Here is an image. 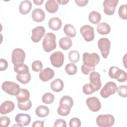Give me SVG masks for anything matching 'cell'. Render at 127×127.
I'll return each instance as SVG.
<instances>
[{
	"label": "cell",
	"mask_w": 127,
	"mask_h": 127,
	"mask_svg": "<svg viewBox=\"0 0 127 127\" xmlns=\"http://www.w3.org/2000/svg\"><path fill=\"white\" fill-rule=\"evenodd\" d=\"M83 64L89 67H95L99 63V56L95 53H88L85 52L82 56Z\"/></svg>",
	"instance_id": "1"
},
{
	"label": "cell",
	"mask_w": 127,
	"mask_h": 127,
	"mask_svg": "<svg viewBox=\"0 0 127 127\" xmlns=\"http://www.w3.org/2000/svg\"><path fill=\"white\" fill-rule=\"evenodd\" d=\"M56 36L53 33H48L45 35L42 42L43 47L45 52H50L56 48Z\"/></svg>",
	"instance_id": "2"
},
{
	"label": "cell",
	"mask_w": 127,
	"mask_h": 127,
	"mask_svg": "<svg viewBox=\"0 0 127 127\" xmlns=\"http://www.w3.org/2000/svg\"><path fill=\"white\" fill-rule=\"evenodd\" d=\"M109 75L111 78L115 79L120 82H125L127 79V73L117 66H112L110 68Z\"/></svg>",
	"instance_id": "3"
},
{
	"label": "cell",
	"mask_w": 127,
	"mask_h": 127,
	"mask_svg": "<svg viewBox=\"0 0 127 127\" xmlns=\"http://www.w3.org/2000/svg\"><path fill=\"white\" fill-rule=\"evenodd\" d=\"M1 88L4 92L12 96L17 95L21 89L18 84L10 81L3 82L1 85Z\"/></svg>",
	"instance_id": "4"
},
{
	"label": "cell",
	"mask_w": 127,
	"mask_h": 127,
	"mask_svg": "<svg viewBox=\"0 0 127 127\" xmlns=\"http://www.w3.org/2000/svg\"><path fill=\"white\" fill-rule=\"evenodd\" d=\"M115 122L114 116L110 114L100 115L96 118V123L100 127H110L112 126Z\"/></svg>",
	"instance_id": "5"
},
{
	"label": "cell",
	"mask_w": 127,
	"mask_h": 127,
	"mask_svg": "<svg viewBox=\"0 0 127 127\" xmlns=\"http://www.w3.org/2000/svg\"><path fill=\"white\" fill-rule=\"evenodd\" d=\"M25 58L24 51L20 48H16L13 50L11 55V61L14 66L23 64Z\"/></svg>",
	"instance_id": "6"
},
{
	"label": "cell",
	"mask_w": 127,
	"mask_h": 127,
	"mask_svg": "<svg viewBox=\"0 0 127 127\" xmlns=\"http://www.w3.org/2000/svg\"><path fill=\"white\" fill-rule=\"evenodd\" d=\"M118 89L116 84L113 81L107 82L100 91V95L104 98H107L115 94Z\"/></svg>",
	"instance_id": "7"
},
{
	"label": "cell",
	"mask_w": 127,
	"mask_h": 127,
	"mask_svg": "<svg viewBox=\"0 0 127 127\" xmlns=\"http://www.w3.org/2000/svg\"><path fill=\"white\" fill-rule=\"evenodd\" d=\"M98 46L100 49L102 56L106 59L108 57L111 46V42L110 40L106 38H102L98 41Z\"/></svg>",
	"instance_id": "8"
},
{
	"label": "cell",
	"mask_w": 127,
	"mask_h": 127,
	"mask_svg": "<svg viewBox=\"0 0 127 127\" xmlns=\"http://www.w3.org/2000/svg\"><path fill=\"white\" fill-rule=\"evenodd\" d=\"M50 59L51 64L56 68H59L64 64V55L61 51H56L50 55Z\"/></svg>",
	"instance_id": "9"
},
{
	"label": "cell",
	"mask_w": 127,
	"mask_h": 127,
	"mask_svg": "<svg viewBox=\"0 0 127 127\" xmlns=\"http://www.w3.org/2000/svg\"><path fill=\"white\" fill-rule=\"evenodd\" d=\"M90 85L92 87L94 92L99 90L102 86V83L100 80V74L95 71L91 72L89 75Z\"/></svg>",
	"instance_id": "10"
},
{
	"label": "cell",
	"mask_w": 127,
	"mask_h": 127,
	"mask_svg": "<svg viewBox=\"0 0 127 127\" xmlns=\"http://www.w3.org/2000/svg\"><path fill=\"white\" fill-rule=\"evenodd\" d=\"M80 32L87 42L92 41L94 38V28L89 25H84L80 29Z\"/></svg>",
	"instance_id": "11"
},
{
	"label": "cell",
	"mask_w": 127,
	"mask_h": 127,
	"mask_svg": "<svg viewBox=\"0 0 127 127\" xmlns=\"http://www.w3.org/2000/svg\"><path fill=\"white\" fill-rule=\"evenodd\" d=\"M118 2V0H105L103 2L104 13L108 15H113Z\"/></svg>",
	"instance_id": "12"
},
{
	"label": "cell",
	"mask_w": 127,
	"mask_h": 127,
	"mask_svg": "<svg viewBox=\"0 0 127 127\" xmlns=\"http://www.w3.org/2000/svg\"><path fill=\"white\" fill-rule=\"evenodd\" d=\"M86 104L89 109L93 112L99 111L101 108V104L99 99L96 97H91L87 98Z\"/></svg>",
	"instance_id": "13"
},
{
	"label": "cell",
	"mask_w": 127,
	"mask_h": 127,
	"mask_svg": "<svg viewBox=\"0 0 127 127\" xmlns=\"http://www.w3.org/2000/svg\"><path fill=\"white\" fill-rule=\"evenodd\" d=\"M45 33V29L43 26H38L32 30L31 39L34 43H38L41 40Z\"/></svg>",
	"instance_id": "14"
},
{
	"label": "cell",
	"mask_w": 127,
	"mask_h": 127,
	"mask_svg": "<svg viewBox=\"0 0 127 127\" xmlns=\"http://www.w3.org/2000/svg\"><path fill=\"white\" fill-rule=\"evenodd\" d=\"M15 121L20 127L26 126L29 124L31 121V117L27 114L20 113L16 115Z\"/></svg>",
	"instance_id": "15"
},
{
	"label": "cell",
	"mask_w": 127,
	"mask_h": 127,
	"mask_svg": "<svg viewBox=\"0 0 127 127\" xmlns=\"http://www.w3.org/2000/svg\"><path fill=\"white\" fill-rule=\"evenodd\" d=\"M55 72L54 70L50 68H46L42 69L39 74V78L43 81H47L54 77Z\"/></svg>",
	"instance_id": "16"
},
{
	"label": "cell",
	"mask_w": 127,
	"mask_h": 127,
	"mask_svg": "<svg viewBox=\"0 0 127 127\" xmlns=\"http://www.w3.org/2000/svg\"><path fill=\"white\" fill-rule=\"evenodd\" d=\"M15 105L13 102L10 101H5L0 106V113L2 115H5L10 113L14 109Z\"/></svg>",
	"instance_id": "17"
},
{
	"label": "cell",
	"mask_w": 127,
	"mask_h": 127,
	"mask_svg": "<svg viewBox=\"0 0 127 127\" xmlns=\"http://www.w3.org/2000/svg\"><path fill=\"white\" fill-rule=\"evenodd\" d=\"M31 17L34 21L37 22H42L45 18V13L41 8H36L33 10Z\"/></svg>",
	"instance_id": "18"
},
{
	"label": "cell",
	"mask_w": 127,
	"mask_h": 127,
	"mask_svg": "<svg viewBox=\"0 0 127 127\" xmlns=\"http://www.w3.org/2000/svg\"><path fill=\"white\" fill-rule=\"evenodd\" d=\"M32 5L30 0H23L19 5V11L22 14H28L31 9Z\"/></svg>",
	"instance_id": "19"
},
{
	"label": "cell",
	"mask_w": 127,
	"mask_h": 127,
	"mask_svg": "<svg viewBox=\"0 0 127 127\" xmlns=\"http://www.w3.org/2000/svg\"><path fill=\"white\" fill-rule=\"evenodd\" d=\"M62 25V20L59 17H54L50 19L48 22L49 28L53 30H59Z\"/></svg>",
	"instance_id": "20"
},
{
	"label": "cell",
	"mask_w": 127,
	"mask_h": 127,
	"mask_svg": "<svg viewBox=\"0 0 127 127\" xmlns=\"http://www.w3.org/2000/svg\"><path fill=\"white\" fill-rule=\"evenodd\" d=\"M51 89L56 92L61 91L64 87V83L63 80L60 78L54 79L50 84Z\"/></svg>",
	"instance_id": "21"
},
{
	"label": "cell",
	"mask_w": 127,
	"mask_h": 127,
	"mask_svg": "<svg viewBox=\"0 0 127 127\" xmlns=\"http://www.w3.org/2000/svg\"><path fill=\"white\" fill-rule=\"evenodd\" d=\"M59 8V4L56 0H49L45 3V8L48 12L54 13L57 11Z\"/></svg>",
	"instance_id": "22"
},
{
	"label": "cell",
	"mask_w": 127,
	"mask_h": 127,
	"mask_svg": "<svg viewBox=\"0 0 127 127\" xmlns=\"http://www.w3.org/2000/svg\"><path fill=\"white\" fill-rule=\"evenodd\" d=\"M30 97L29 91L25 88H21L19 94L16 95V99L18 102L23 103L27 101Z\"/></svg>",
	"instance_id": "23"
},
{
	"label": "cell",
	"mask_w": 127,
	"mask_h": 127,
	"mask_svg": "<svg viewBox=\"0 0 127 127\" xmlns=\"http://www.w3.org/2000/svg\"><path fill=\"white\" fill-rule=\"evenodd\" d=\"M97 31L101 35H107L111 31V27L107 23L101 22L97 26Z\"/></svg>",
	"instance_id": "24"
},
{
	"label": "cell",
	"mask_w": 127,
	"mask_h": 127,
	"mask_svg": "<svg viewBox=\"0 0 127 127\" xmlns=\"http://www.w3.org/2000/svg\"><path fill=\"white\" fill-rule=\"evenodd\" d=\"M72 45V40L68 37L62 38L59 41L60 47L64 50H67L69 49Z\"/></svg>",
	"instance_id": "25"
},
{
	"label": "cell",
	"mask_w": 127,
	"mask_h": 127,
	"mask_svg": "<svg viewBox=\"0 0 127 127\" xmlns=\"http://www.w3.org/2000/svg\"><path fill=\"white\" fill-rule=\"evenodd\" d=\"M71 108L67 105L59 104V106L57 109L58 114L62 116H66L70 113Z\"/></svg>",
	"instance_id": "26"
},
{
	"label": "cell",
	"mask_w": 127,
	"mask_h": 127,
	"mask_svg": "<svg viewBox=\"0 0 127 127\" xmlns=\"http://www.w3.org/2000/svg\"><path fill=\"white\" fill-rule=\"evenodd\" d=\"M36 114L38 117L44 118L47 117L50 112L49 109L46 106L40 105L37 107L36 111Z\"/></svg>",
	"instance_id": "27"
},
{
	"label": "cell",
	"mask_w": 127,
	"mask_h": 127,
	"mask_svg": "<svg viewBox=\"0 0 127 127\" xmlns=\"http://www.w3.org/2000/svg\"><path fill=\"white\" fill-rule=\"evenodd\" d=\"M101 14L96 11H92L90 12L88 15V19L89 21L94 24H98L101 20Z\"/></svg>",
	"instance_id": "28"
},
{
	"label": "cell",
	"mask_w": 127,
	"mask_h": 127,
	"mask_svg": "<svg viewBox=\"0 0 127 127\" xmlns=\"http://www.w3.org/2000/svg\"><path fill=\"white\" fill-rule=\"evenodd\" d=\"M64 31L65 34L69 37L73 38L76 36V30L74 27L70 24H66L64 26Z\"/></svg>",
	"instance_id": "29"
},
{
	"label": "cell",
	"mask_w": 127,
	"mask_h": 127,
	"mask_svg": "<svg viewBox=\"0 0 127 127\" xmlns=\"http://www.w3.org/2000/svg\"><path fill=\"white\" fill-rule=\"evenodd\" d=\"M16 79L23 84L28 83L31 80V74L29 72L26 74H17Z\"/></svg>",
	"instance_id": "30"
},
{
	"label": "cell",
	"mask_w": 127,
	"mask_h": 127,
	"mask_svg": "<svg viewBox=\"0 0 127 127\" xmlns=\"http://www.w3.org/2000/svg\"><path fill=\"white\" fill-rule=\"evenodd\" d=\"M65 71L69 75H72L76 73L77 71V66L73 63L67 64L65 67Z\"/></svg>",
	"instance_id": "31"
},
{
	"label": "cell",
	"mask_w": 127,
	"mask_h": 127,
	"mask_svg": "<svg viewBox=\"0 0 127 127\" xmlns=\"http://www.w3.org/2000/svg\"><path fill=\"white\" fill-rule=\"evenodd\" d=\"M14 70L17 74H26L29 72V68L27 65L25 64H22L17 66H14Z\"/></svg>",
	"instance_id": "32"
},
{
	"label": "cell",
	"mask_w": 127,
	"mask_h": 127,
	"mask_svg": "<svg viewBox=\"0 0 127 127\" xmlns=\"http://www.w3.org/2000/svg\"><path fill=\"white\" fill-rule=\"evenodd\" d=\"M54 95L50 92H47L45 93L42 98V102L46 104H51L53 103L54 101Z\"/></svg>",
	"instance_id": "33"
},
{
	"label": "cell",
	"mask_w": 127,
	"mask_h": 127,
	"mask_svg": "<svg viewBox=\"0 0 127 127\" xmlns=\"http://www.w3.org/2000/svg\"><path fill=\"white\" fill-rule=\"evenodd\" d=\"M79 57V52L77 50L71 51L68 53V59L71 63H75L78 62Z\"/></svg>",
	"instance_id": "34"
},
{
	"label": "cell",
	"mask_w": 127,
	"mask_h": 127,
	"mask_svg": "<svg viewBox=\"0 0 127 127\" xmlns=\"http://www.w3.org/2000/svg\"><path fill=\"white\" fill-rule=\"evenodd\" d=\"M18 108L22 111H27L29 110L32 106V103L30 100H28L27 101L23 103H17Z\"/></svg>",
	"instance_id": "35"
},
{
	"label": "cell",
	"mask_w": 127,
	"mask_h": 127,
	"mask_svg": "<svg viewBox=\"0 0 127 127\" xmlns=\"http://www.w3.org/2000/svg\"><path fill=\"white\" fill-rule=\"evenodd\" d=\"M118 14L119 16L123 19H127V4L121 5L118 9Z\"/></svg>",
	"instance_id": "36"
},
{
	"label": "cell",
	"mask_w": 127,
	"mask_h": 127,
	"mask_svg": "<svg viewBox=\"0 0 127 127\" xmlns=\"http://www.w3.org/2000/svg\"><path fill=\"white\" fill-rule=\"evenodd\" d=\"M59 104L67 105L71 107H72L73 105V101L71 97L69 96H64L61 98Z\"/></svg>",
	"instance_id": "37"
},
{
	"label": "cell",
	"mask_w": 127,
	"mask_h": 127,
	"mask_svg": "<svg viewBox=\"0 0 127 127\" xmlns=\"http://www.w3.org/2000/svg\"><path fill=\"white\" fill-rule=\"evenodd\" d=\"M31 67L33 71L35 72H38L42 70L43 68V64L40 61L36 60L32 63Z\"/></svg>",
	"instance_id": "38"
},
{
	"label": "cell",
	"mask_w": 127,
	"mask_h": 127,
	"mask_svg": "<svg viewBox=\"0 0 127 127\" xmlns=\"http://www.w3.org/2000/svg\"><path fill=\"white\" fill-rule=\"evenodd\" d=\"M118 95L123 98H126L127 96V85H122L119 86V87H118L117 91Z\"/></svg>",
	"instance_id": "39"
},
{
	"label": "cell",
	"mask_w": 127,
	"mask_h": 127,
	"mask_svg": "<svg viewBox=\"0 0 127 127\" xmlns=\"http://www.w3.org/2000/svg\"><path fill=\"white\" fill-rule=\"evenodd\" d=\"M81 123L80 120L77 118H72L69 122V126L70 127H79L81 126Z\"/></svg>",
	"instance_id": "40"
},
{
	"label": "cell",
	"mask_w": 127,
	"mask_h": 127,
	"mask_svg": "<svg viewBox=\"0 0 127 127\" xmlns=\"http://www.w3.org/2000/svg\"><path fill=\"white\" fill-rule=\"evenodd\" d=\"M10 120L9 117L5 116H3L0 117V125L4 127H8L10 124Z\"/></svg>",
	"instance_id": "41"
},
{
	"label": "cell",
	"mask_w": 127,
	"mask_h": 127,
	"mask_svg": "<svg viewBox=\"0 0 127 127\" xmlns=\"http://www.w3.org/2000/svg\"><path fill=\"white\" fill-rule=\"evenodd\" d=\"M82 91L83 93L86 95H89L94 92L89 83L85 84L83 85L82 87Z\"/></svg>",
	"instance_id": "42"
},
{
	"label": "cell",
	"mask_w": 127,
	"mask_h": 127,
	"mask_svg": "<svg viewBox=\"0 0 127 127\" xmlns=\"http://www.w3.org/2000/svg\"><path fill=\"white\" fill-rule=\"evenodd\" d=\"M81 70L82 73L85 75H88L90 72H92L94 71L95 67H89L83 64L81 67Z\"/></svg>",
	"instance_id": "43"
},
{
	"label": "cell",
	"mask_w": 127,
	"mask_h": 127,
	"mask_svg": "<svg viewBox=\"0 0 127 127\" xmlns=\"http://www.w3.org/2000/svg\"><path fill=\"white\" fill-rule=\"evenodd\" d=\"M54 126L55 127H66V123L65 120L62 119H59L55 121Z\"/></svg>",
	"instance_id": "44"
},
{
	"label": "cell",
	"mask_w": 127,
	"mask_h": 127,
	"mask_svg": "<svg viewBox=\"0 0 127 127\" xmlns=\"http://www.w3.org/2000/svg\"><path fill=\"white\" fill-rule=\"evenodd\" d=\"M8 67V63L4 59H0V70H5Z\"/></svg>",
	"instance_id": "45"
},
{
	"label": "cell",
	"mask_w": 127,
	"mask_h": 127,
	"mask_svg": "<svg viewBox=\"0 0 127 127\" xmlns=\"http://www.w3.org/2000/svg\"><path fill=\"white\" fill-rule=\"evenodd\" d=\"M44 121H36L33 122V127H43L44 126Z\"/></svg>",
	"instance_id": "46"
},
{
	"label": "cell",
	"mask_w": 127,
	"mask_h": 127,
	"mask_svg": "<svg viewBox=\"0 0 127 127\" xmlns=\"http://www.w3.org/2000/svg\"><path fill=\"white\" fill-rule=\"evenodd\" d=\"M75 2L76 4L79 6H85L88 2V0H75Z\"/></svg>",
	"instance_id": "47"
},
{
	"label": "cell",
	"mask_w": 127,
	"mask_h": 127,
	"mask_svg": "<svg viewBox=\"0 0 127 127\" xmlns=\"http://www.w3.org/2000/svg\"><path fill=\"white\" fill-rule=\"evenodd\" d=\"M56 1L58 4H60L61 5H65L69 1L68 0H57Z\"/></svg>",
	"instance_id": "48"
},
{
	"label": "cell",
	"mask_w": 127,
	"mask_h": 127,
	"mask_svg": "<svg viewBox=\"0 0 127 127\" xmlns=\"http://www.w3.org/2000/svg\"><path fill=\"white\" fill-rule=\"evenodd\" d=\"M43 1H44V0H33L34 3L37 5H41L43 2Z\"/></svg>",
	"instance_id": "49"
}]
</instances>
